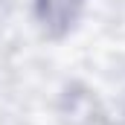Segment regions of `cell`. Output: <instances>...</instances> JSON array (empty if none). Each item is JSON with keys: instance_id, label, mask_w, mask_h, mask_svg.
Segmentation results:
<instances>
[{"instance_id": "cell-1", "label": "cell", "mask_w": 125, "mask_h": 125, "mask_svg": "<svg viewBox=\"0 0 125 125\" xmlns=\"http://www.w3.org/2000/svg\"><path fill=\"white\" fill-rule=\"evenodd\" d=\"M79 6L82 0H38V18L50 32H61L76 18Z\"/></svg>"}]
</instances>
